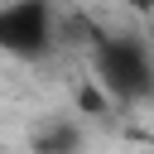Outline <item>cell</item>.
<instances>
[{
  "mask_svg": "<svg viewBox=\"0 0 154 154\" xmlns=\"http://www.w3.org/2000/svg\"><path fill=\"white\" fill-rule=\"evenodd\" d=\"M91 72L106 101H120V106H144L154 91L149 43L140 34H91Z\"/></svg>",
  "mask_w": 154,
  "mask_h": 154,
  "instance_id": "1",
  "label": "cell"
},
{
  "mask_svg": "<svg viewBox=\"0 0 154 154\" xmlns=\"http://www.w3.org/2000/svg\"><path fill=\"white\" fill-rule=\"evenodd\" d=\"M58 48V14L53 0H10L0 5V53L43 63Z\"/></svg>",
  "mask_w": 154,
  "mask_h": 154,
  "instance_id": "2",
  "label": "cell"
},
{
  "mask_svg": "<svg viewBox=\"0 0 154 154\" xmlns=\"http://www.w3.org/2000/svg\"><path fill=\"white\" fill-rule=\"evenodd\" d=\"M82 149V130L72 120H53L34 135V154H77Z\"/></svg>",
  "mask_w": 154,
  "mask_h": 154,
  "instance_id": "3",
  "label": "cell"
},
{
  "mask_svg": "<svg viewBox=\"0 0 154 154\" xmlns=\"http://www.w3.org/2000/svg\"><path fill=\"white\" fill-rule=\"evenodd\" d=\"M130 5H135V10H144V5H149V0H130Z\"/></svg>",
  "mask_w": 154,
  "mask_h": 154,
  "instance_id": "4",
  "label": "cell"
}]
</instances>
